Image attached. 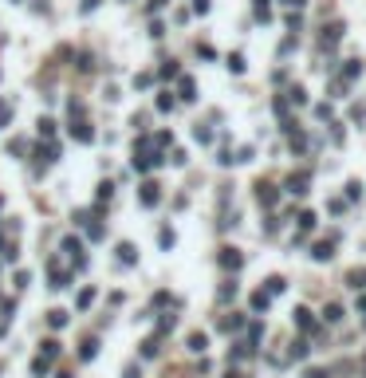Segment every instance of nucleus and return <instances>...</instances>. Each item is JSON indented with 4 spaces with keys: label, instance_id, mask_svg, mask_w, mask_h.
Here are the masks:
<instances>
[{
    "label": "nucleus",
    "instance_id": "nucleus-1",
    "mask_svg": "<svg viewBox=\"0 0 366 378\" xmlns=\"http://www.w3.org/2000/svg\"><path fill=\"white\" fill-rule=\"evenodd\" d=\"M307 185H311V173H292V178H288V193L303 197V193H307Z\"/></svg>",
    "mask_w": 366,
    "mask_h": 378
},
{
    "label": "nucleus",
    "instance_id": "nucleus-2",
    "mask_svg": "<svg viewBox=\"0 0 366 378\" xmlns=\"http://www.w3.org/2000/svg\"><path fill=\"white\" fill-rule=\"evenodd\" d=\"M244 264V256L236 252V248H220V268H229V272H236Z\"/></svg>",
    "mask_w": 366,
    "mask_h": 378
},
{
    "label": "nucleus",
    "instance_id": "nucleus-3",
    "mask_svg": "<svg viewBox=\"0 0 366 378\" xmlns=\"http://www.w3.org/2000/svg\"><path fill=\"white\" fill-rule=\"evenodd\" d=\"M138 197H142V205H146V209H150V205H158V185H154V182H146V185H142V193H138Z\"/></svg>",
    "mask_w": 366,
    "mask_h": 378
},
{
    "label": "nucleus",
    "instance_id": "nucleus-4",
    "mask_svg": "<svg viewBox=\"0 0 366 378\" xmlns=\"http://www.w3.org/2000/svg\"><path fill=\"white\" fill-rule=\"evenodd\" d=\"M295 327H299V331L315 327V319H311V311H307V307H299V311H295Z\"/></svg>",
    "mask_w": 366,
    "mask_h": 378
},
{
    "label": "nucleus",
    "instance_id": "nucleus-5",
    "mask_svg": "<svg viewBox=\"0 0 366 378\" xmlns=\"http://www.w3.org/2000/svg\"><path fill=\"white\" fill-rule=\"evenodd\" d=\"M118 260H122V264H134V260H138L134 244H118Z\"/></svg>",
    "mask_w": 366,
    "mask_h": 378
},
{
    "label": "nucleus",
    "instance_id": "nucleus-6",
    "mask_svg": "<svg viewBox=\"0 0 366 378\" xmlns=\"http://www.w3.org/2000/svg\"><path fill=\"white\" fill-rule=\"evenodd\" d=\"M71 134L79 138V142H91V138H95V130H91L87 122H79V126H71Z\"/></svg>",
    "mask_w": 366,
    "mask_h": 378
},
{
    "label": "nucleus",
    "instance_id": "nucleus-7",
    "mask_svg": "<svg viewBox=\"0 0 366 378\" xmlns=\"http://www.w3.org/2000/svg\"><path fill=\"white\" fill-rule=\"evenodd\" d=\"M181 99H185V103H193V99H197V87H193V79H181Z\"/></svg>",
    "mask_w": 366,
    "mask_h": 378
},
{
    "label": "nucleus",
    "instance_id": "nucleus-8",
    "mask_svg": "<svg viewBox=\"0 0 366 378\" xmlns=\"http://www.w3.org/2000/svg\"><path fill=\"white\" fill-rule=\"evenodd\" d=\"M331 256H335V248H331V241L315 244V260H331Z\"/></svg>",
    "mask_w": 366,
    "mask_h": 378
},
{
    "label": "nucleus",
    "instance_id": "nucleus-9",
    "mask_svg": "<svg viewBox=\"0 0 366 378\" xmlns=\"http://www.w3.org/2000/svg\"><path fill=\"white\" fill-rule=\"evenodd\" d=\"M55 355H59V343H55V339H47V343H44V355H40V359H47V363H51Z\"/></svg>",
    "mask_w": 366,
    "mask_h": 378
},
{
    "label": "nucleus",
    "instance_id": "nucleus-10",
    "mask_svg": "<svg viewBox=\"0 0 366 378\" xmlns=\"http://www.w3.org/2000/svg\"><path fill=\"white\" fill-rule=\"evenodd\" d=\"M315 221H319L315 213H299V228H303V232H307V228H315Z\"/></svg>",
    "mask_w": 366,
    "mask_h": 378
},
{
    "label": "nucleus",
    "instance_id": "nucleus-11",
    "mask_svg": "<svg viewBox=\"0 0 366 378\" xmlns=\"http://www.w3.org/2000/svg\"><path fill=\"white\" fill-rule=\"evenodd\" d=\"M205 343H209V339H205L201 331H197V335H189V351H205Z\"/></svg>",
    "mask_w": 366,
    "mask_h": 378
},
{
    "label": "nucleus",
    "instance_id": "nucleus-12",
    "mask_svg": "<svg viewBox=\"0 0 366 378\" xmlns=\"http://www.w3.org/2000/svg\"><path fill=\"white\" fill-rule=\"evenodd\" d=\"M339 319H343V307H339V303H331V307H327V323H339Z\"/></svg>",
    "mask_w": 366,
    "mask_h": 378
},
{
    "label": "nucleus",
    "instance_id": "nucleus-13",
    "mask_svg": "<svg viewBox=\"0 0 366 378\" xmlns=\"http://www.w3.org/2000/svg\"><path fill=\"white\" fill-rule=\"evenodd\" d=\"M284 287H288V284H284V280H279V276H272V280H268V292H272V296H279V292H284Z\"/></svg>",
    "mask_w": 366,
    "mask_h": 378
},
{
    "label": "nucleus",
    "instance_id": "nucleus-14",
    "mask_svg": "<svg viewBox=\"0 0 366 378\" xmlns=\"http://www.w3.org/2000/svg\"><path fill=\"white\" fill-rule=\"evenodd\" d=\"M229 67H233L236 75H240V71H244V55H229Z\"/></svg>",
    "mask_w": 366,
    "mask_h": 378
},
{
    "label": "nucleus",
    "instance_id": "nucleus-15",
    "mask_svg": "<svg viewBox=\"0 0 366 378\" xmlns=\"http://www.w3.org/2000/svg\"><path fill=\"white\" fill-rule=\"evenodd\" d=\"M260 201H264V205H272V201H276V193H272V185H260Z\"/></svg>",
    "mask_w": 366,
    "mask_h": 378
},
{
    "label": "nucleus",
    "instance_id": "nucleus-16",
    "mask_svg": "<svg viewBox=\"0 0 366 378\" xmlns=\"http://www.w3.org/2000/svg\"><path fill=\"white\" fill-rule=\"evenodd\" d=\"M252 307H256V311H264V307H268V296H264V292H256V296H252Z\"/></svg>",
    "mask_w": 366,
    "mask_h": 378
},
{
    "label": "nucleus",
    "instance_id": "nucleus-17",
    "mask_svg": "<svg viewBox=\"0 0 366 378\" xmlns=\"http://www.w3.org/2000/svg\"><path fill=\"white\" fill-rule=\"evenodd\" d=\"M95 351H99V343H95V339H87V343H83V359H95Z\"/></svg>",
    "mask_w": 366,
    "mask_h": 378
},
{
    "label": "nucleus",
    "instance_id": "nucleus-18",
    "mask_svg": "<svg viewBox=\"0 0 366 378\" xmlns=\"http://www.w3.org/2000/svg\"><path fill=\"white\" fill-rule=\"evenodd\" d=\"M358 71H362V67H358V60H351V63H347V71H343V75H347V79H358Z\"/></svg>",
    "mask_w": 366,
    "mask_h": 378
},
{
    "label": "nucleus",
    "instance_id": "nucleus-19",
    "mask_svg": "<svg viewBox=\"0 0 366 378\" xmlns=\"http://www.w3.org/2000/svg\"><path fill=\"white\" fill-rule=\"evenodd\" d=\"M347 197H351V201H358V197H362V185L351 182V185H347Z\"/></svg>",
    "mask_w": 366,
    "mask_h": 378
},
{
    "label": "nucleus",
    "instance_id": "nucleus-20",
    "mask_svg": "<svg viewBox=\"0 0 366 378\" xmlns=\"http://www.w3.org/2000/svg\"><path fill=\"white\" fill-rule=\"evenodd\" d=\"M158 110H174V95H161V99H158Z\"/></svg>",
    "mask_w": 366,
    "mask_h": 378
},
{
    "label": "nucleus",
    "instance_id": "nucleus-21",
    "mask_svg": "<svg viewBox=\"0 0 366 378\" xmlns=\"http://www.w3.org/2000/svg\"><path fill=\"white\" fill-rule=\"evenodd\" d=\"M67 323V311H51V327H63Z\"/></svg>",
    "mask_w": 366,
    "mask_h": 378
},
{
    "label": "nucleus",
    "instance_id": "nucleus-22",
    "mask_svg": "<svg viewBox=\"0 0 366 378\" xmlns=\"http://www.w3.org/2000/svg\"><path fill=\"white\" fill-rule=\"evenodd\" d=\"M8 114H12V106H8V103H4V99H0V126L8 122Z\"/></svg>",
    "mask_w": 366,
    "mask_h": 378
},
{
    "label": "nucleus",
    "instance_id": "nucleus-23",
    "mask_svg": "<svg viewBox=\"0 0 366 378\" xmlns=\"http://www.w3.org/2000/svg\"><path fill=\"white\" fill-rule=\"evenodd\" d=\"M193 12H197V16H205V12H209V0H193Z\"/></svg>",
    "mask_w": 366,
    "mask_h": 378
},
{
    "label": "nucleus",
    "instance_id": "nucleus-24",
    "mask_svg": "<svg viewBox=\"0 0 366 378\" xmlns=\"http://www.w3.org/2000/svg\"><path fill=\"white\" fill-rule=\"evenodd\" d=\"M303 378H327V370H307Z\"/></svg>",
    "mask_w": 366,
    "mask_h": 378
},
{
    "label": "nucleus",
    "instance_id": "nucleus-25",
    "mask_svg": "<svg viewBox=\"0 0 366 378\" xmlns=\"http://www.w3.org/2000/svg\"><path fill=\"white\" fill-rule=\"evenodd\" d=\"M91 8H99V0H83V12H91Z\"/></svg>",
    "mask_w": 366,
    "mask_h": 378
},
{
    "label": "nucleus",
    "instance_id": "nucleus-26",
    "mask_svg": "<svg viewBox=\"0 0 366 378\" xmlns=\"http://www.w3.org/2000/svg\"><path fill=\"white\" fill-rule=\"evenodd\" d=\"M126 378H142V374H138V370H134V366H130V370H126Z\"/></svg>",
    "mask_w": 366,
    "mask_h": 378
},
{
    "label": "nucleus",
    "instance_id": "nucleus-27",
    "mask_svg": "<svg viewBox=\"0 0 366 378\" xmlns=\"http://www.w3.org/2000/svg\"><path fill=\"white\" fill-rule=\"evenodd\" d=\"M358 307H362V311H366V296H362V300H358Z\"/></svg>",
    "mask_w": 366,
    "mask_h": 378
},
{
    "label": "nucleus",
    "instance_id": "nucleus-28",
    "mask_svg": "<svg viewBox=\"0 0 366 378\" xmlns=\"http://www.w3.org/2000/svg\"><path fill=\"white\" fill-rule=\"evenodd\" d=\"M59 378H67V374H59Z\"/></svg>",
    "mask_w": 366,
    "mask_h": 378
}]
</instances>
